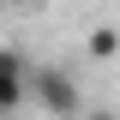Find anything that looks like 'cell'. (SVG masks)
<instances>
[{"label":"cell","instance_id":"5b68a950","mask_svg":"<svg viewBox=\"0 0 120 120\" xmlns=\"http://www.w3.org/2000/svg\"><path fill=\"white\" fill-rule=\"evenodd\" d=\"M0 6H24V0H0Z\"/></svg>","mask_w":120,"mask_h":120},{"label":"cell","instance_id":"7a4b0ae2","mask_svg":"<svg viewBox=\"0 0 120 120\" xmlns=\"http://www.w3.org/2000/svg\"><path fill=\"white\" fill-rule=\"evenodd\" d=\"M30 102V60L18 48H0V114Z\"/></svg>","mask_w":120,"mask_h":120},{"label":"cell","instance_id":"277c9868","mask_svg":"<svg viewBox=\"0 0 120 120\" xmlns=\"http://www.w3.org/2000/svg\"><path fill=\"white\" fill-rule=\"evenodd\" d=\"M78 120H120V114H108V108H84Z\"/></svg>","mask_w":120,"mask_h":120},{"label":"cell","instance_id":"3957f363","mask_svg":"<svg viewBox=\"0 0 120 120\" xmlns=\"http://www.w3.org/2000/svg\"><path fill=\"white\" fill-rule=\"evenodd\" d=\"M84 54H90V60H114V54H120V30H114V24H96V30L84 36Z\"/></svg>","mask_w":120,"mask_h":120},{"label":"cell","instance_id":"6da1fadb","mask_svg":"<svg viewBox=\"0 0 120 120\" xmlns=\"http://www.w3.org/2000/svg\"><path fill=\"white\" fill-rule=\"evenodd\" d=\"M30 102L42 114H54V120H78L84 114V90H78V78L66 66L42 60V66H30Z\"/></svg>","mask_w":120,"mask_h":120}]
</instances>
